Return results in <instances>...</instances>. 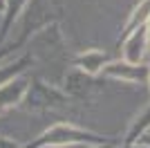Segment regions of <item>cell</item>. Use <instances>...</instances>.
Returning a JSON list of instances; mask_svg holds the SVG:
<instances>
[{
    "mask_svg": "<svg viewBox=\"0 0 150 148\" xmlns=\"http://www.w3.org/2000/svg\"><path fill=\"white\" fill-rule=\"evenodd\" d=\"M83 142H94L99 144V139L92 135H88V132H81V130H74V128H65V126H56V128L47 130L38 142H34L31 146L27 148H36L40 146V144H83Z\"/></svg>",
    "mask_w": 150,
    "mask_h": 148,
    "instance_id": "1",
    "label": "cell"
},
{
    "mask_svg": "<svg viewBox=\"0 0 150 148\" xmlns=\"http://www.w3.org/2000/svg\"><path fill=\"white\" fill-rule=\"evenodd\" d=\"M54 148H74V146H72V144H56Z\"/></svg>",
    "mask_w": 150,
    "mask_h": 148,
    "instance_id": "2",
    "label": "cell"
},
{
    "mask_svg": "<svg viewBox=\"0 0 150 148\" xmlns=\"http://www.w3.org/2000/svg\"><path fill=\"white\" fill-rule=\"evenodd\" d=\"M146 142H148V144H150V139H146Z\"/></svg>",
    "mask_w": 150,
    "mask_h": 148,
    "instance_id": "3",
    "label": "cell"
}]
</instances>
